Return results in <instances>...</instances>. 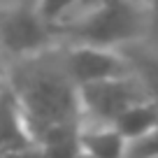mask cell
<instances>
[{
	"label": "cell",
	"mask_w": 158,
	"mask_h": 158,
	"mask_svg": "<svg viewBox=\"0 0 158 158\" xmlns=\"http://www.w3.org/2000/svg\"><path fill=\"white\" fill-rule=\"evenodd\" d=\"M79 0H37L35 7H37L40 16L51 26H58L63 21H68L74 14Z\"/></svg>",
	"instance_id": "obj_9"
},
{
	"label": "cell",
	"mask_w": 158,
	"mask_h": 158,
	"mask_svg": "<svg viewBox=\"0 0 158 158\" xmlns=\"http://www.w3.org/2000/svg\"><path fill=\"white\" fill-rule=\"evenodd\" d=\"M105 2H109V0H79V5H77V10H74L72 16L84 14V12H91V10H95V7L105 5Z\"/></svg>",
	"instance_id": "obj_11"
},
{
	"label": "cell",
	"mask_w": 158,
	"mask_h": 158,
	"mask_svg": "<svg viewBox=\"0 0 158 158\" xmlns=\"http://www.w3.org/2000/svg\"><path fill=\"white\" fill-rule=\"evenodd\" d=\"M60 44L56 26L47 23L35 5L0 7V54L14 63Z\"/></svg>",
	"instance_id": "obj_3"
},
{
	"label": "cell",
	"mask_w": 158,
	"mask_h": 158,
	"mask_svg": "<svg viewBox=\"0 0 158 158\" xmlns=\"http://www.w3.org/2000/svg\"><path fill=\"white\" fill-rule=\"evenodd\" d=\"M0 158H44V153H42V149L37 144H33V147L14 149V151H2Z\"/></svg>",
	"instance_id": "obj_10"
},
{
	"label": "cell",
	"mask_w": 158,
	"mask_h": 158,
	"mask_svg": "<svg viewBox=\"0 0 158 158\" xmlns=\"http://www.w3.org/2000/svg\"><path fill=\"white\" fill-rule=\"evenodd\" d=\"M112 126L128 139V144L137 142V139L147 137L149 133H153V130L158 128V107L151 100L137 102L130 109H126Z\"/></svg>",
	"instance_id": "obj_8"
},
{
	"label": "cell",
	"mask_w": 158,
	"mask_h": 158,
	"mask_svg": "<svg viewBox=\"0 0 158 158\" xmlns=\"http://www.w3.org/2000/svg\"><path fill=\"white\" fill-rule=\"evenodd\" d=\"M63 60L72 81L81 89L102 79H114L133 72V65L121 49H102L89 44H63Z\"/></svg>",
	"instance_id": "obj_5"
},
{
	"label": "cell",
	"mask_w": 158,
	"mask_h": 158,
	"mask_svg": "<svg viewBox=\"0 0 158 158\" xmlns=\"http://www.w3.org/2000/svg\"><path fill=\"white\" fill-rule=\"evenodd\" d=\"M5 79L23 107L35 142L49 130L79 126L84 121L79 86L65 68L63 44L10 63Z\"/></svg>",
	"instance_id": "obj_1"
},
{
	"label": "cell",
	"mask_w": 158,
	"mask_h": 158,
	"mask_svg": "<svg viewBox=\"0 0 158 158\" xmlns=\"http://www.w3.org/2000/svg\"><path fill=\"white\" fill-rule=\"evenodd\" d=\"M79 142H81V151L89 153L91 158H126L128 153V139L114 126L81 121Z\"/></svg>",
	"instance_id": "obj_7"
},
{
	"label": "cell",
	"mask_w": 158,
	"mask_h": 158,
	"mask_svg": "<svg viewBox=\"0 0 158 158\" xmlns=\"http://www.w3.org/2000/svg\"><path fill=\"white\" fill-rule=\"evenodd\" d=\"M133 2H137V5H147L149 0H133Z\"/></svg>",
	"instance_id": "obj_13"
},
{
	"label": "cell",
	"mask_w": 158,
	"mask_h": 158,
	"mask_svg": "<svg viewBox=\"0 0 158 158\" xmlns=\"http://www.w3.org/2000/svg\"><path fill=\"white\" fill-rule=\"evenodd\" d=\"M2 84H5V74L0 72V89H2Z\"/></svg>",
	"instance_id": "obj_12"
},
{
	"label": "cell",
	"mask_w": 158,
	"mask_h": 158,
	"mask_svg": "<svg viewBox=\"0 0 158 158\" xmlns=\"http://www.w3.org/2000/svg\"><path fill=\"white\" fill-rule=\"evenodd\" d=\"M33 144L37 142H35L33 133L28 128L23 107H21L14 89L5 79V84L0 89V153L33 147Z\"/></svg>",
	"instance_id": "obj_6"
},
{
	"label": "cell",
	"mask_w": 158,
	"mask_h": 158,
	"mask_svg": "<svg viewBox=\"0 0 158 158\" xmlns=\"http://www.w3.org/2000/svg\"><path fill=\"white\" fill-rule=\"evenodd\" d=\"M147 5H137L133 0H109L56 26L60 44H89L102 49H123L147 37Z\"/></svg>",
	"instance_id": "obj_2"
},
{
	"label": "cell",
	"mask_w": 158,
	"mask_h": 158,
	"mask_svg": "<svg viewBox=\"0 0 158 158\" xmlns=\"http://www.w3.org/2000/svg\"><path fill=\"white\" fill-rule=\"evenodd\" d=\"M81 114L86 123H102L112 126L126 109L133 105L149 100L147 89L142 86L135 72L114 79H102L95 84H86L79 89Z\"/></svg>",
	"instance_id": "obj_4"
}]
</instances>
